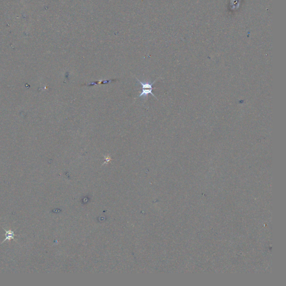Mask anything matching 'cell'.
Returning <instances> with one entry per match:
<instances>
[{
  "mask_svg": "<svg viewBox=\"0 0 286 286\" xmlns=\"http://www.w3.org/2000/svg\"><path fill=\"white\" fill-rule=\"evenodd\" d=\"M153 89H142V91L140 93V94L139 95V97H141L143 96H147L148 94H151L153 97H155V98L157 99V98L155 96V95H154L153 92H152V91H153Z\"/></svg>",
  "mask_w": 286,
  "mask_h": 286,
  "instance_id": "1",
  "label": "cell"
},
{
  "mask_svg": "<svg viewBox=\"0 0 286 286\" xmlns=\"http://www.w3.org/2000/svg\"><path fill=\"white\" fill-rule=\"evenodd\" d=\"M5 231H6V233H5V237L6 238L4 240V242L5 241H6L7 240H11V239H14V238L15 236V234L14 233V231H12L11 230H8V231H6V230H5Z\"/></svg>",
  "mask_w": 286,
  "mask_h": 286,
  "instance_id": "2",
  "label": "cell"
}]
</instances>
